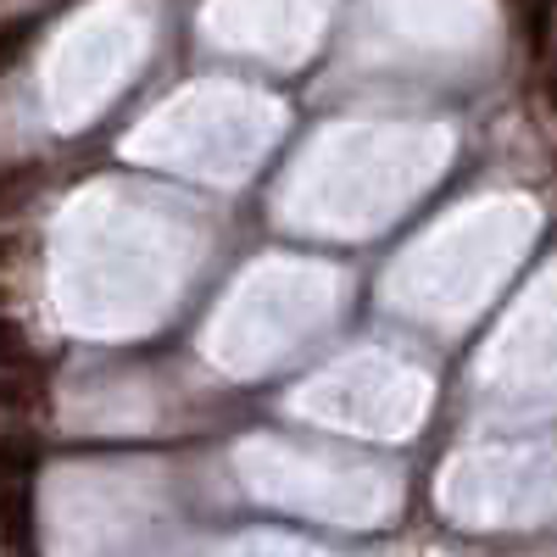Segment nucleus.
Segmentation results:
<instances>
[{"label":"nucleus","instance_id":"nucleus-3","mask_svg":"<svg viewBox=\"0 0 557 557\" xmlns=\"http://www.w3.org/2000/svg\"><path fill=\"white\" fill-rule=\"evenodd\" d=\"M34 462H39V446H34L28 435H7V441H0V485L28 480Z\"/></svg>","mask_w":557,"mask_h":557},{"label":"nucleus","instance_id":"nucleus-1","mask_svg":"<svg viewBox=\"0 0 557 557\" xmlns=\"http://www.w3.org/2000/svg\"><path fill=\"white\" fill-rule=\"evenodd\" d=\"M0 552L7 557H39L34 552V491H28V480L0 485Z\"/></svg>","mask_w":557,"mask_h":557},{"label":"nucleus","instance_id":"nucleus-4","mask_svg":"<svg viewBox=\"0 0 557 557\" xmlns=\"http://www.w3.org/2000/svg\"><path fill=\"white\" fill-rule=\"evenodd\" d=\"M23 362H34V357H28V335H23V323L0 318V368H23Z\"/></svg>","mask_w":557,"mask_h":557},{"label":"nucleus","instance_id":"nucleus-6","mask_svg":"<svg viewBox=\"0 0 557 557\" xmlns=\"http://www.w3.org/2000/svg\"><path fill=\"white\" fill-rule=\"evenodd\" d=\"M546 96H552V107H557V57H552V67H546Z\"/></svg>","mask_w":557,"mask_h":557},{"label":"nucleus","instance_id":"nucleus-7","mask_svg":"<svg viewBox=\"0 0 557 557\" xmlns=\"http://www.w3.org/2000/svg\"><path fill=\"white\" fill-rule=\"evenodd\" d=\"M12 251H17V246H12L7 235H0V268H7V262H12Z\"/></svg>","mask_w":557,"mask_h":557},{"label":"nucleus","instance_id":"nucleus-5","mask_svg":"<svg viewBox=\"0 0 557 557\" xmlns=\"http://www.w3.org/2000/svg\"><path fill=\"white\" fill-rule=\"evenodd\" d=\"M23 45H28V23H7V28H0V67H12Z\"/></svg>","mask_w":557,"mask_h":557},{"label":"nucleus","instance_id":"nucleus-2","mask_svg":"<svg viewBox=\"0 0 557 557\" xmlns=\"http://www.w3.org/2000/svg\"><path fill=\"white\" fill-rule=\"evenodd\" d=\"M39 401H45V385L34 374V362L0 368V407H39Z\"/></svg>","mask_w":557,"mask_h":557}]
</instances>
